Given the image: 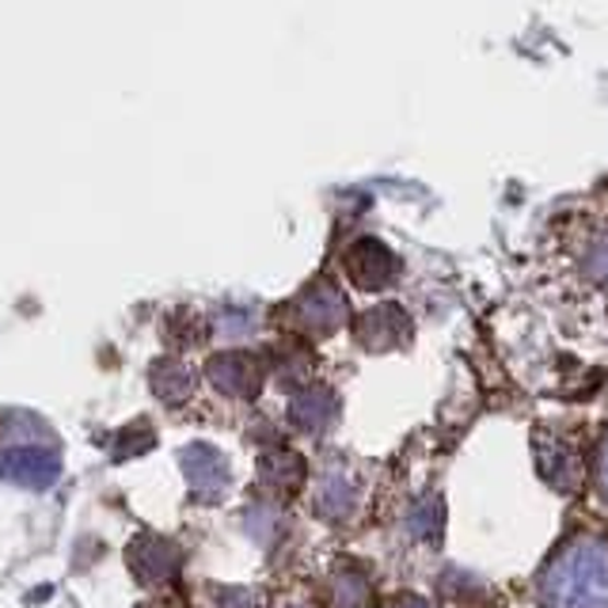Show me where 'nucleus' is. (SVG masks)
<instances>
[{
    "label": "nucleus",
    "instance_id": "1",
    "mask_svg": "<svg viewBox=\"0 0 608 608\" xmlns=\"http://www.w3.org/2000/svg\"><path fill=\"white\" fill-rule=\"evenodd\" d=\"M556 608H605L608 605V556L605 551H574L563 566H556L551 586Z\"/></svg>",
    "mask_w": 608,
    "mask_h": 608
},
{
    "label": "nucleus",
    "instance_id": "2",
    "mask_svg": "<svg viewBox=\"0 0 608 608\" xmlns=\"http://www.w3.org/2000/svg\"><path fill=\"white\" fill-rule=\"evenodd\" d=\"M210 377L221 384L232 396H252L259 388V373L255 365L247 362L244 354H225V358H213L210 362Z\"/></svg>",
    "mask_w": 608,
    "mask_h": 608
},
{
    "label": "nucleus",
    "instance_id": "3",
    "mask_svg": "<svg viewBox=\"0 0 608 608\" xmlns=\"http://www.w3.org/2000/svg\"><path fill=\"white\" fill-rule=\"evenodd\" d=\"M8 464H15V468H4V476L15 479V483H27V487H46L54 476H58V464H54V456L43 453V449L12 453V456H8Z\"/></svg>",
    "mask_w": 608,
    "mask_h": 608
},
{
    "label": "nucleus",
    "instance_id": "4",
    "mask_svg": "<svg viewBox=\"0 0 608 608\" xmlns=\"http://www.w3.org/2000/svg\"><path fill=\"white\" fill-rule=\"evenodd\" d=\"M187 471H190V479H195V483L202 487L206 494H218L221 487H225V479H229L225 460H221L213 449H190L187 453Z\"/></svg>",
    "mask_w": 608,
    "mask_h": 608
}]
</instances>
